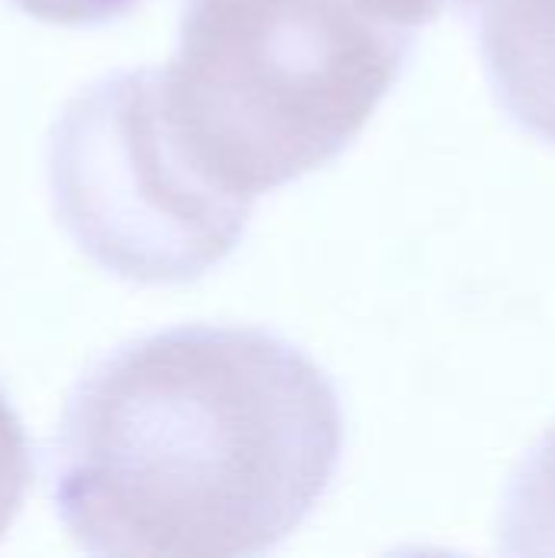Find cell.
Returning <instances> with one entry per match:
<instances>
[{
	"mask_svg": "<svg viewBox=\"0 0 555 558\" xmlns=\"http://www.w3.org/2000/svg\"><path fill=\"white\" fill-rule=\"evenodd\" d=\"M340 451V396L307 353L255 327H177L79 383L52 500L95 556H265L311 517Z\"/></svg>",
	"mask_w": 555,
	"mask_h": 558,
	"instance_id": "obj_1",
	"label": "cell"
},
{
	"mask_svg": "<svg viewBox=\"0 0 555 558\" xmlns=\"http://www.w3.org/2000/svg\"><path fill=\"white\" fill-rule=\"evenodd\" d=\"M409 49L412 29L353 0H183L164 108L193 160L255 203L330 163Z\"/></svg>",
	"mask_w": 555,
	"mask_h": 558,
	"instance_id": "obj_2",
	"label": "cell"
},
{
	"mask_svg": "<svg viewBox=\"0 0 555 558\" xmlns=\"http://www.w3.org/2000/svg\"><path fill=\"white\" fill-rule=\"evenodd\" d=\"M52 206L72 242L137 284H183L242 239L252 199L216 183L177 137L160 69L85 88L49 134Z\"/></svg>",
	"mask_w": 555,
	"mask_h": 558,
	"instance_id": "obj_3",
	"label": "cell"
},
{
	"mask_svg": "<svg viewBox=\"0 0 555 558\" xmlns=\"http://www.w3.org/2000/svg\"><path fill=\"white\" fill-rule=\"evenodd\" d=\"M474 7L497 101L555 144V0H461Z\"/></svg>",
	"mask_w": 555,
	"mask_h": 558,
	"instance_id": "obj_4",
	"label": "cell"
},
{
	"mask_svg": "<svg viewBox=\"0 0 555 558\" xmlns=\"http://www.w3.org/2000/svg\"><path fill=\"white\" fill-rule=\"evenodd\" d=\"M33 484V458L23 422L0 392V539L13 526Z\"/></svg>",
	"mask_w": 555,
	"mask_h": 558,
	"instance_id": "obj_5",
	"label": "cell"
},
{
	"mask_svg": "<svg viewBox=\"0 0 555 558\" xmlns=\"http://www.w3.org/2000/svg\"><path fill=\"white\" fill-rule=\"evenodd\" d=\"M13 3L43 23L88 26V23H108L114 16H124L141 0H13Z\"/></svg>",
	"mask_w": 555,
	"mask_h": 558,
	"instance_id": "obj_6",
	"label": "cell"
},
{
	"mask_svg": "<svg viewBox=\"0 0 555 558\" xmlns=\"http://www.w3.org/2000/svg\"><path fill=\"white\" fill-rule=\"evenodd\" d=\"M353 3H360L373 16L396 23V26H406V29H415V26L438 20L448 7H461V0H353Z\"/></svg>",
	"mask_w": 555,
	"mask_h": 558,
	"instance_id": "obj_7",
	"label": "cell"
}]
</instances>
